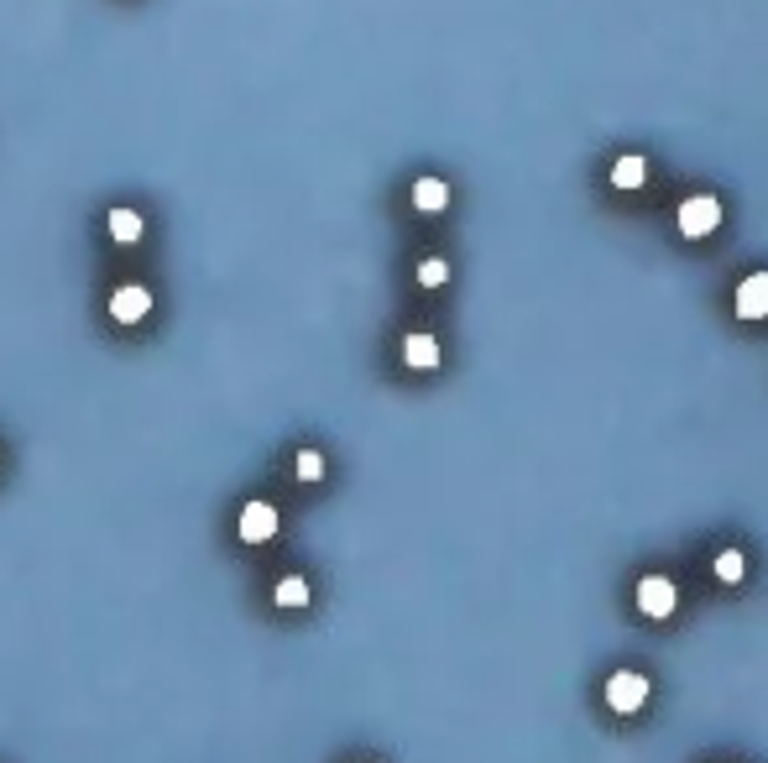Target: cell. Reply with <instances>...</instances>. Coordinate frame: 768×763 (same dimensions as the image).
I'll return each mask as SVG.
<instances>
[{
	"mask_svg": "<svg viewBox=\"0 0 768 763\" xmlns=\"http://www.w3.org/2000/svg\"><path fill=\"white\" fill-rule=\"evenodd\" d=\"M105 225H110V236L121 241V246L142 241V230H147V225H142V215H136V210H110V220H105Z\"/></svg>",
	"mask_w": 768,
	"mask_h": 763,
	"instance_id": "10",
	"label": "cell"
},
{
	"mask_svg": "<svg viewBox=\"0 0 768 763\" xmlns=\"http://www.w3.org/2000/svg\"><path fill=\"white\" fill-rule=\"evenodd\" d=\"M737 319H768V272H748L737 283Z\"/></svg>",
	"mask_w": 768,
	"mask_h": 763,
	"instance_id": "5",
	"label": "cell"
},
{
	"mask_svg": "<svg viewBox=\"0 0 768 763\" xmlns=\"http://www.w3.org/2000/svg\"><path fill=\"white\" fill-rule=\"evenodd\" d=\"M418 283H424V288H445L450 283V262L445 257H424V262H418Z\"/></svg>",
	"mask_w": 768,
	"mask_h": 763,
	"instance_id": "13",
	"label": "cell"
},
{
	"mask_svg": "<svg viewBox=\"0 0 768 763\" xmlns=\"http://www.w3.org/2000/svg\"><path fill=\"white\" fill-rule=\"evenodd\" d=\"M711 570H716V581H727V586H737V581H742V575H748V554H742V549L732 544V549H721V554H716V565H711Z\"/></svg>",
	"mask_w": 768,
	"mask_h": 763,
	"instance_id": "11",
	"label": "cell"
},
{
	"mask_svg": "<svg viewBox=\"0 0 768 763\" xmlns=\"http://www.w3.org/2000/svg\"><path fill=\"white\" fill-rule=\"evenodd\" d=\"M633 596H638V612H643V617H669L674 601H680V591H674L669 575H643Z\"/></svg>",
	"mask_w": 768,
	"mask_h": 763,
	"instance_id": "3",
	"label": "cell"
},
{
	"mask_svg": "<svg viewBox=\"0 0 768 763\" xmlns=\"http://www.w3.org/2000/svg\"><path fill=\"white\" fill-rule=\"evenodd\" d=\"M147 309H152V293H147V288H136V283H126V288H115V293H110V314L121 319V325H142Z\"/></svg>",
	"mask_w": 768,
	"mask_h": 763,
	"instance_id": "6",
	"label": "cell"
},
{
	"mask_svg": "<svg viewBox=\"0 0 768 763\" xmlns=\"http://www.w3.org/2000/svg\"><path fill=\"white\" fill-rule=\"evenodd\" d=\"M413 210H424V215L450 210V183H445V178H434V173H424V178L413 183Z\"/></svg>",
	"mask_w": 768,
	"mask_h": 763,
	"instance_id": "7",
	"label": "cell"
},
{
	"mask_svg": "<svg viewBox=\"0 0 768 763\" xmlns=\"http://www.w3.org/2000/svg\"><path fill=\"white\" fill-rule=\"evenodd\" d=\"M403 361L413 366V372H434V366H439V340L424 335V330L403 335Z\"/></svg>",
	"mask_w": 768,
	"mask_h": 763,
	"instance_id": "8",
	"label": "cell"
},
{
	"mask_svg": "<svg viewBox=\"0 0 768 763\" xmlns=\"http://www.w3.org/2000/svg\"><path fill=\"white\" fill-rule=\"evenodd\" d=\"M277 607H309V581L304 575H283V581H277Z\"/></svg>",
	"mask_w": 768,
	"mask_h": 763,
	"instance_id": "12",
	"label": "cell"
},
{
	"mask_svg": "<svg viewBox=\"0 0 768 763\" xmlns=\"http://www.w3.org/2000/svg\"><path fill=\"white\" fill-rule=\"evenodd\" d=\"M674 220H680V236L685 241H701V236H711V230L721 225V199L716 194H690Z\"/></svg>",
	"mask_w": 768,
	"mask_h": 763,
	"instance_id": "1",
	"label": "cell"
},
{
	"mask_svg": "<svg viewBox=\"0 0 768 763\" xmlns=\"http://www.w3.org/2000/svg\"><path fill=\"white\" fill-rule=\"evenodd\" d=\"M643 183H648V163H643L638 152H627V157H617V163H612V189L633 194V189H643Z\"/></svg>",
	"mask_w": 768,
	"mask_h": 763,
	"instance_id": "9",
	"label": "cell"
},
{
	"mask_svg": "<svg viewBox=\"0 0 768 763\" xmlns=\"http://www.w3.org/2000/svg\"><path fill=\"white\" fill-rule=\"evenodd\" d=\"M293 471H298V481H324V455L319 450H298Z\"/></svg>",
	"mask_w": 768,
	"mask_h": 763,
	"instance_id": "14",
	"label": "cell"
},
{
	"mask_svg": "<svg viewBox=\"0 0 768 763\" xmlns=\"http://www.w3.org/2000/svg\"><path fill=\"white\" fill-rule=\"evenodd\" d=\"M648 685L638 669H617V675H607V706L617 711V716H633V711H643L648 706Z\"/></svg>",
	"mask_w": 768,
	"mask_h": 763,
	"instance_id": "2",
	"label": "cell"
},
{
	"mask_svg": "<svg viewBox=\"0 0 768 763\" xmlns=\"http://www.w3.org/2000/svg\"><path fill=\"white\" fill-rule=\"evenodd\" d=\"M236 534H241L246 544H267V539L277 534V507H272V502H246Z\"/></svg>",
	"mask_w": 768,
	"mask_h": 763,
	"instance_id": "4",
	"label": "cell"
}]
</instances>
